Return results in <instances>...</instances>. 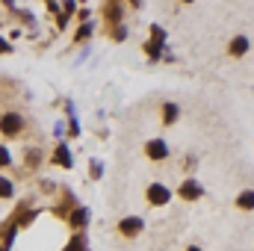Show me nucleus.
Masks as SVG:
<instances>
[{"mask_svg":"<svg viewBox=\"0 0 254 251\" xmlns=\"http://www.w3.org/2000/svg\"><path fill=\"white\" fill-rule=\"evenodd\" d=\"M163 42H166V30L154 24V27H151V39H148V45H145V51H148V60H151V63H157V60H160Z\"/></svg>","mask_w":254,"mask_h":251,"instance_id":"f257e3e1","label":"nucleus"},{"mask_svg":"<svg viewBox=\"0 0 254 251\" xmlns=\"http://www.w3.org/2000/svg\"><path fill=\"white\" fill-rule=\"evenodd\" d=\"M145 195H148V201H151L154 207H163V204H169V198H172V189L163 187V184H151Z\"/></svg>","mask_w":254,"mask_h":251,"instance_id":"f03ea898","label":"nucleus"},{"mask_svg":"<svg viewBox=\"0 0 254 251\" xmlns=\"http://www.w3.org/2000/svg\"><path fill=\"white\" fill-rule=\"evenodd\" d=\"M119 231L125 234V237H139L142 231H145V219H139V216H127L119 222Z\"/></svg>","mask_w":254,"mask_h":251,"instance_id":"7ed1b4c3","label":"nucleus"},{"mask_svg":"<svg viewBox=\"0 0 254 251\" xmlns=\"http://www.w3.org/2000/svg\"><path fill=\"white\" fill-rule=\"evenodd\" d=\"M21 127H24V119H21L18 113H6V116L0 119V130H3L6 136H18Z\"/></svg>","mask_w":254,"mask_h":251,"instance_id":"20e7f679","label":"nucleus"},{"mask_svg":"<svg viewBox=\"0 0 254 251\" xmlns=\"http://www.w3.org/2000/svg\"><path fill=\"white\" fill-rule=\"evenodd\" d=\"M178 195H181L184 201H198V198L204 195V189H201V184H198L195 178H187V181L181 184V189H178Z\"/></svg>","mask_w":254,"mask_h":251,"instance_id":"39448f33","label":"nucleus"},{"mask_svg":"<svg viewBox=\"0 0 254 251\" xmlns=\"http://www.w3.org/2000/svg\"><path fill=\"white\" fill-rule=\"evenodd\" d=\"M145 154H148L151 160H166V157H169V145H166L163 139H151V142L145 145Z\"/></svg>","mask_w":254,"mask_h":251,"instance_id":"423d86ee","label":"nucleus"},{"mask_svg":"<svg viewBox=\"0 0 254 251\" xmlns=\"http://www.w3.org/2000/svg\"><path fill=\"white\" fill-rule=\"evenodd\" d=\"M249 48H252V42H249L246 36H237V39H231L228 54H231L234 60H240V57H246V54H249Z\"/></svg>","mask_w":254,"mask_h":251,"instance_id":"0eeeda50","label":"nucleus"},{"mask_svg":"<svg viewBox=\"0 0 254 251\" xmlns=\"http://www.w3.org/2000/svg\"><path fill=\"white\" fill-rule=\"evenodd\" d=\"M54 163L57 166H63V169H71V151H68V145H57V151H54Z\"/></svg>","mask_w":254,"mask_h":251,"instance_id":"6e6552de","label":"nucleus"},{"mask_svg":"<svg viewBox=\"0 0 254 251\" xmlns=\"http://www.w3.org/2000/svg\"><path fill=\"white\" fill-rule=\"evenodd\" d=\"M178 116H181V107H178V104H163V122H166V125H175Z\"/></svg>","mask_w":254,"mask_h":251,"instance_id":"1a4fd4ad","label":"nucleus"},{"mask_svg":"<svg viewBox=\"0 0 254 251\" xmlns=\"http://www.w3.org/2000/svg\"><path fill=\"white\" fill-rule=\"evenodd\" d=\"M237 207H240V210H254V189H243V192H240Z\"/></svg>","mask_w":254,"mask_h":251,"instance_id":"9d476101","label":"nucleus"},{"mask_svg":"<svg viewBox=\"0 0 254 251\" xmlns=\"http://www.w3.org/2000/svg\"><path fill=\"white\" fill-rule=\"evenodd\" d=\"M86 222H89V210H86V207H80V210L71 213V225H74V228H86Z\"/></svg>","mask_w":254,"mask_h":251,"instance_id":"9b49d317","label":"nucleus"},{"mask_svg":"<svg viewBox=\"0 0 254 251\" xmlns=\"http://www.w3.org/2000/svg\"><path fill=\"white\" fill-rule=\"evenodd\" d=\"M104 9H107V21H113V24L122 21V3H107Z\"/></svg>","mask_w":254,"mask_h":251,"instance_id":"f8f14e48","label":"nucleus"},{"mask_svg":"<svg viewBox=\"0 0 254 251\" xmlns=\"http://www.w3.org/2000/svg\"><path fill=\"white\" fill-rule=\"evenodd\" d=\"M92 33H95V24H92V21H86V24L77 30V42H86V39H92Z\"/></svg>","mask_w":254,"mask_h":251,"instance_id":"ddd939ff","label":"nucleus"},{"mask_svg":"<svg viewBox=\"0 0 254 251\" xmlns=\"http://www.w3.org/2000/svg\"><path fill=\"white\" fill-rule=\"evenodd\" d=\"M12 195H15L12 181H9V178H0V198H12Z\"/></svg>","mask_w":254,"mask_h":251,"instance_id":"4468645a","label":"nucleus"},{"mask_svg":"<svg viewBox=\"0 0 254 251\" xmlns=\"http://www.w3.org/2000/svg\"><path fill=\"white\" fill-rule=\"evenodd\" d=\"M89 172H92V178H95V181H98V178H104V166H101V160H92Z\"/></svg>","mask_w":254,"mask_h":251,"instance_id":"2eb2a0df","label":"nucleus"},{"mask_svg":"<svg viewBox=\"0 0 254 251\" xmlns=\"http://www.w3.org/2000/svg\"><path fill=\"white\" fill-rule=\"evenodd\" d=\"M9 163H12V154H9V151H6V148L0 145V169H6Z\"/></svg>","mask_w":254,"mask_h":251,"instance_id":"dca6fc26","label":"nucleus"},{"mask_svg":"<svg viewBox=\"0 0 254 251\" xmlns=\"http://www.w3.org/2000/svg\"><path fill=\"white\" fill-rule=\"evenodd\" d=\"M0 54H12V45H9L3 36H0Z\"/></svg>","mask_w":254,"mask_h":251,"instance_id":"f3484780","label":"nucleus"},{"mask_svg":"<svg viewBox=\"0 0 254 251\" xmlns=\"http://www.w3.org/2000/svg\"><path fill=\"white\" fill-rule=\"evenodd\" d=\"M77 133H80V122H77L74 113H71V136H77Z\"/></svg>","mask_w":254,"mask_h":251,"instance_id":"a211bd4d","label":"nucleus"},{"mask_svg":"<svg viewBox=\"0 0 254 251\" xmlns=\"http://www.w3.org/2000/svg\"><path fill=\"white\" fill-rule=\"evenodd\" d=\"M27 163H30V166H36V163H39V154H36V151H30V154H27Z\"/></svg>","mask_w":254,"mask_h":251,"instance_id":"6ab92c4d","label":"nucleus"},{"mask_svg":"<svg viewBox=\"0 0 254 251\" xmlns=\"http://www.w3.org/2000/svg\"><path fill=\"white\" fill-rule=\"evenodd\" d=\"M130 3H133V9H139V6H142V0H130Z\"/></svg>","mask_w":254,"mask_h":251,"instance_id":"aec40b11","label":"nucleus"},{"mask_svg":"<svg viewBox=\"0 0 254 251\" xmlns=\"http://www.w3.org/2000/svg\"><path fill=\"white\" fill-rule=\"evenodd\" d=\"M187 251H204V249H198V246H190V249H187Z\"/></svg>","mask_w":254,"mask_h":251,"instance_id":"412c9836","label":"nucleus"},{"mask_svg":"<svg viewBox=\"0 0 254 251\" xmlns=\"http://www.w3.org/2000/svg\"><path fill=\"white\" fill-rule=\"evenodd\" d=\"M3 3H6V6H9V9H12V6H15V3H12V0H3Z\"/></svg>","mask_w":254,"mask_h":251,"instance_id":"4be33fe9","label":"nucleus"},{"mask_svg":"<svg viewBox=\"0 0 254 251\" xmlns=\"http://www.w3.org/2000/svg\"><path fill=\"white\" fill-rule=\"evenodd\" d=\"M181 3H195V0H181Z\"/></svg>","mask_w":254,"mask_h":251,"instance_id":"5701e85b","label":"nucleus"}]
</instances>
